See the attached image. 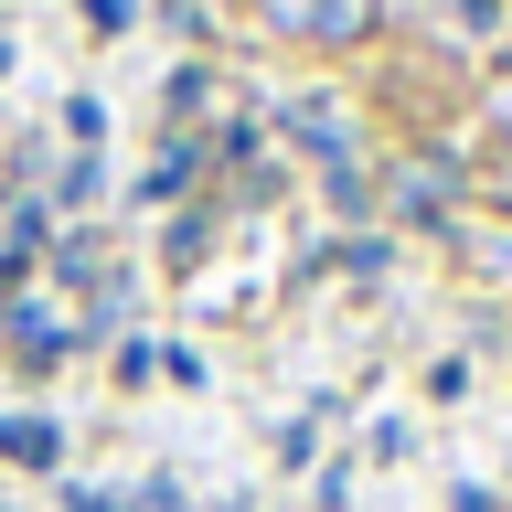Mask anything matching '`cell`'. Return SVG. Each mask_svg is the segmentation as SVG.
Returning a JSON list of instances; mask_svg holds the SVG:
<instances>
[{
	"mask_svg": "<svg viewBox=\"0 0 512 512\" xmlns=\"http://www.w3.org/2000/svg\"><path fill=\"white\" fill-rule=\"evenodd\" d=\"M374 203H395V214H416V224H438L448 203H459V160H438V150H416L395 182L374 192Z\"/></svg>",
	"mask_w": 512,
	"mask_h": 512,
	"instance_id": "cell-1",
	"label": "cell"
},
{
	"mask_svg": "<svg viewBox=\"0 0 512 512\" xmlns=\"http://www.w3.org/2000/svg\"><path fill=\"white\" fill-rule=\"evenodd\" d=\"M374 22H384V0H320V11H310V43H363Z\"/></svg>",
	"mask_w": 512,
	"mask_h": 512,
	"instance_id": "cell-2",
	"label": "cell"
},
{
	"mask_svg": "<svg viewBox=\"0 0 512 512\" xmlns=\"http://www.w3.org/2000/svg\"><path fill=\"white\" fill-rule=\"evenodd\" d=\"M171 118H235V86L224 75H171Z\"/></svg>",
	"mask_w": 512,
	"mask_h": 512,
	"instance_id": "cell-3",
	"label": "cell"
},
{
	"mask_svg": "<svg viewBox=\"0 0 512 512\" xmlns=\"http://www.w3.org/2000/svg\"><path fill=\"white\" fill-rule=\"evenodd\" d=\"M310 11H320V0H256V22H267V32H299V43H310Z\"/></svg>",
	"mask_w": 512,
	"mask_h": 512,
	"instance_id": "cell-4",
	"label": "cell"
}]
</instances>
